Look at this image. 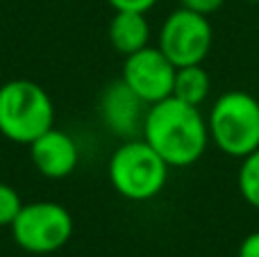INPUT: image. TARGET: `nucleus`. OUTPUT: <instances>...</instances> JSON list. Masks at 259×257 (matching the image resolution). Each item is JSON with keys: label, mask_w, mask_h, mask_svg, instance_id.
<instances>
[{"label": "nucleus", "mask_w": 259, "mask_h": 257, "mask_svg": "<svg viewBox=\"0 0 259 257\" xmlns=\"http://www.w3.org/2000/svg\"><path fill=\"white\" fill-rule=\"evenodd\" d=\"M207 130L221 153L243 159L259 148V100L241 89L221 94L207 114Z\"/></svg>", "instance_id": "obj_3"}, {"label": "nucleus", "mask_w": 259, "mask_h": 257, "mask_svg": "<svg viewBox=\"0 0 259 257\" xmlns=\"http://www.w3.org/2000/svg\"><path fill=\"white\" fill-rule=\"evenodd\" d=\"M148 105L123 80H114L98 96L100 123L121 139H137L141 135Z\"/></svg>", "instance_id": "obj_8"}, {"label": "nucleus", "mask_w": 259, "mask_h": 257, "mask_svg": "<svg viewBox=\"0 0 259 257\" xmlns=\"http://www.w3.org/2000/svg\"><path fill=\"white\" fill-rule=\"evenodd\" d=\"M21 194L9 182H0V228H9L23 209Z\"/></svg>", "instance_id": "obj_13"}, {"label": "nucleus", "mask_w": 259, "mask_h": 257, "mask_svg": "<svg viewBox=\"0 0 259 257\" xmlns=\"http://www.w3.org/2000/svg\"><path fill=\"white\" fill-rule=\"evenodd\" d=\"M182 7L191 9L196 14H202V16H209V14L219 12L221 7L225 5V0H180Z\"/></svg>", "instance_id": "obj_15"}, {"label": "nucleus", "mask_w": 259, "mask_h": 257, "mask_svg": "<svg viewBox=\"0 0 259 257\" xmlns=\"http://www.w3.org/2000/svg\"><path fill=\"white\" fill-rule=\"evenodd\" d=\"M214 44L209 16L196 14L187 7H180L164 18L157 36V48L175 64V66H191L207 59Z\"/></svg>", "instance_id": "obj_6"}, {"label": "nucleus", "mask_w": 259, "mask_h": 257, "mask_svg": "<svg viewBox=\"0 0 259 257\" xmlns=\"http://www.w3.org/2000/svg\"><path fill=\"white\" fill-rule=\"evenodd\" d=\"M168 164L143 139H125L112 153L107 178L114 191L132 203H146L161 194L168 180Z\"/></svg>", "instance_id": "obj_4"}, {"label": "nucleus", "mask_w": 259, "mask_h": 257, "mask_svg": "<svg viewBox=\"0 0 259 257\" xmlns=\"http://www.w3.org/2000/svg\"><path fill=\"white\" fill-rule=\"evenodd\" d=\"M107 39L123 57L150 46V23L141 12H114L107 25Z\"/></svg>", "instance_id": "obj_10"}, {"label": "nucleus", "mask_w": 259, "mask_h": 257, "mask_svg": "<svg viewBox=\"0 0 259 257\" xmlns=\"http://www.w3.org/2000/svg\"><path fill=\"white\" fill-rule=\"evenodd\" d=\"M114 12H141L148 14L159 0H107Z\"/></svg>", "instance_id": "obj_14"}, {"label": "nucleus", "mask_w": 259, "mask_h": 257, "mask_svg": "<svg viewBox=\"0 0 259 257\" xmlns=\"http://www.w3.org/2000/svg\"><path fill=\"white\" fill-rule=\"evenodd\" d=\"M211 89L209 73L205 71L202 64H191V66H180L175 71V82H173V96L189 105L200 107L207 100Z\"/></svg>", "instance_id": "obj_11"}, {"label": "nucleus", "mask_w": 259, "mask_h": 257, "mask_svg": "<svg viewBox=\"0 0 259 257\" xmlns=\"http://www.w3.org/2000/svg\"><path fill=\"white\" fill-rule=\"evenodd\" d=\"M30 159L44 178L62 180L77 168L80 150L68 132L50 127L30 144Z\"/></svg>", "instance_id": "obj_9"}, {"label": "nucleus", "mask_w": 259, "mask_h": 257, "mask_svg": "<svg viewBox=\"0 0 259 257\" xmlns=\"http://www.w3.org/2000/svg\"><path fill=\"white\" fill-rule=\"evenodd\" d=\"M237 257H259V230L243 237V241L239 244Z\"/></svg>", "instance_id": "obj_16"}, {"label": "nucleus", "mask_w": 259, "mask_h": 257, "mask_svg": "<svg viewBox=\"0 0 259 257\" xmlns=\"http://www.w3.org/2000/svg\"><path fill=\"white\" fill-rule=\"evenodd\" d=\"M239 194L250 207L259 209V148L241 159V168L237 176Z\"/></svg>", "instance_id": "obj_12"}, {"label": "nucleus", "mask_w": 259, "mask_h": 257, "mask_svg": "<svg viewBox=\"0 0 259 257\" xmlns=\"http://www.w3.org/2000/svg\"><path fill=\"white\" fill-rule=\"evenodd\" d=\"M246 3H259V0H246Z\"/></svg>", "instance_id": "obj_17"}, {"label": "nucleus", "mask_w": 259, "mask_h": 257, "mask_svg": "<svg viewBox=\"0 0 259 257\" xmlns=\"http://www.w3.org/2000/svg\"><path fill=\"white\" fill-rule=\"evenodd\" d=\"M175 71L178 66L157 46H146L125 57L121 80L146 105H155L173 96Z\"/></svg>", "instance_id": "obj_7"}, {"label": "nucleus", "mask_w": 259, "mask_h": 257, "mask_svg": "<svg viewBox=\"0 0 259 257\" xmlns=\"http://www.w3.org/2000/svg\"><path fill=\"white\" fill-rule=\"evenodd\" d=\"M18 248L32 255H48L64 248L73 237V217L64 205L53 200H36L23 205L9 226Z\"/></svg>", "instance_id": "obj_5"}, {"label": "nucleus", "mask_w": 259, "mask_h": 257, "mask_svg": "<svg viewBox=\"0 0 259 257\" xmlns=\"http://www.w3.org/2000/svg\"><path fill=\"white\" fill-rule=\"evenodd\" d=\"M141 139L170 168L191 166L205 155L209 144L207 116L196 105L168 96L155 105H148Z\"/></svg>", "instance_id": "obj_1"}, {"label": "nucleus", "mask_w": 259, "mask_h": 257, "mask_svg": "<svg viewBox=\"0 0 259 257\" xmlns=\"http://www.w3.org/2000/svg\"><path fill=\"white\" fill-rule=\"evenodd\" d=\"M55 127V103L41 84L25 77L0 87V135L14 144L30 146Z\"/></svg>", "instance_id": "obj_2"}]
</instances>
